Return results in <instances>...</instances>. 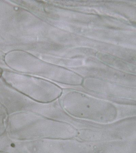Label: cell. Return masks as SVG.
<instances>
[{"label": "cell", "instance_id": "6da1fadb", "mask_svg": "<svg viewBox=\"0 0 136 153\" xmlns=\"http://www.w3.org/2000/svg\"><path fill=\"white\" fill-rule=\"evenodd\" d=\"M34 79L36 80L8 83L16 89L38 102H48L55 99L53 93L54 88H55L54 85L45 81Z\"/></svg>", "mask_w": 136, "mask_h": 153}, {"label": "cell", "instance_id": "7a4b0ae2", "mask_svg": "<svg viewBox=\"0 0 136 153\" xmlns=\"http://www.w3.org/2000/svg\"><path fill=\"white\" fill-rule=\"evenodd\" d=\"M2 72H3V71H2V69L0 68V77H1L2 75Z\"/></svg>", "mask_w": 136, "mask_h": 153}]
</instances>
